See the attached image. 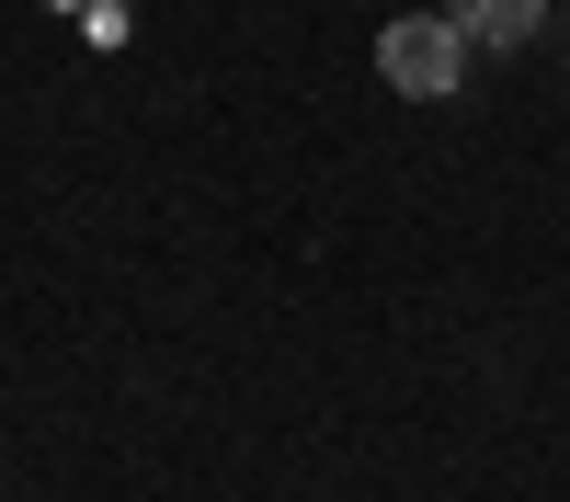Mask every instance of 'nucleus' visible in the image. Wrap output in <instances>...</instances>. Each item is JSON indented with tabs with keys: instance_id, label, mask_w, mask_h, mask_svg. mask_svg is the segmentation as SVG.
Masks as SVG:
<instances>
[{
	"instance_id": "7ed1b4c3",
	"label": "nucleus",
	"mask_w": 570,
	"mask_h": 502,
	"mask_svg": "<svg viewBox=\"0 0 570 502\" xmlns=\"http://www.w3.org/2000/svg\"><path fill=\"white\" fill-rule=\"evenodd\" d=\"M58 12H80V0H58Z\"/></svg>"
},
{
	"instance_id": "f257e3e1",
	"label": "nucleus",
	"mask_w": 570,
	"mask_h": 502,
	"mask_svg": "<svg viewBox=\"0 0 570 502\" xmlns=\"http://www.w3.org/2000/svg\"><path fill=\"white\" fill-rule=\"evenodd\" d=\"M456 69H468L456 12H400L389 35H376V80H389V91H411V104H445V91H456Z\"/></svg>"
},
{
	"instance_id": "f03ea898",
	"label": "nucleus",
	"mask_w": 570,
	"mask_h": 502,
	"mask_svg": "<svg viewBox=\"0 0 570 502\" xmlns=\"http://www.w3.org/2000/svg\"><path fill=\"white\" fill-rule=\"evenodd\" d=\"M445 12H456L468 46H525V35L548 23V0H445Z\"/></svg>"
}]
</instances>
